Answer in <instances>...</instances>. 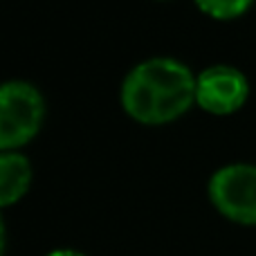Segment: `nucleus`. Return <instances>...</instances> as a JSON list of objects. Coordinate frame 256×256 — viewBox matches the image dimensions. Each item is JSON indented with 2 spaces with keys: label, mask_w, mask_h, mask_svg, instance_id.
I'll list each match as a JSON object with an SVG mask.
<instances>
[{
  "label": "nucleus",
  "mask_w": 256,
  "mask_h": 256,
  "mask_svg": "<svg viewBox=\"0 0 256 256\" xmlns=\"http://www.w3.org/2000/svg\"><path fill=\"white\" fill-rule=\"evenodd\" d=\"M196 102V79L176 58H148L132 68L122 86V104L142 124H166Z\"/></svg>",
  "instance_id": "1"
},
{
  "label": "nucleus",
  "mask_w": 256,
  "mask_h": 256,
  "mask_svg": "<svg viewBox=\"0 0 256 256\" xmlns=\"http://www.w3.org/2000/svg\"><path fill=\"white\" fill-rule=\"evenodd\" d=\"M43 97L30 84L0 86V148H16L38 132L43 122Z\"/></svg>",
  "instance_id": "2"
},
{
  "label": "nucleus",
  "mask_w": 256,
  "mask_h": 256,
  "mask_svg": "<svg viewBox=\"0 0 256 256\" xmlns=\"http://www.w3.org/2000/svg\"><path fill=\"white\" fill-rule=\"evenodd\" d=\"M209 198L225 218L240 225H256V166L230 164L209 180Z\"/></svg>",
  "instance_id": "3"
},
{
  "label": "nucleus",
  "mask_w": 256,
  "mask_h": 256,
  "mask_svg": "<svg viewBox=\"0 0 256 256\" xmlns=\"http://www.w3.org/2000/svg\"><path fill=\"white\" fill-rule=\"evenodd\" d=\"M250 94L243 72L230 66L207 68L196 79V104L214 115H230L238 110Z\"/></svg>",
  "instance_id": "4"
},
{
  "label": "nucleus",
  "mask_w": 256,
  "mask_h": 256,
  "mask_svg": "<svg viewBox=\"0 0 256 256\" xmlns=\"http://www.w3.org/2000/svg\"><path fill=\"white\" fill-rule=\"evenodd\" d=\"M32 184V166L18 153H0V207L14 204Z\"/></svg>",
  "instance_id": "5"
},
{
  "label": "nucleus",
  "mask_w": 256,
  "mask_h": 256,
  "mask_svg": "<svg viewBox=\"0 0 256 256\" xmlns=\"http://www.w3.org/2000/svg\"><path fill=\"white\" fill-rule=\"evenodd\" d=\"M196 2L204 14L227 20V18H236L248 12L252 0H196Z\"/></svg>",
  "instance_id": "6"
},
{
  "label": "nucleus",
  "mask_w": 256,
  "mask_h": 256,
  "mask_svg": "<svg viewBox=\"0 0 256 256\" xmlns=\"http://www.w3.org/2000/svg\"><path fill=\"white\" fill-rule=\"evenodd\" d=\"M48 256H84V254L74 252V250H56V252H52V254H48Z\"/></svg>",
  "instance_id": "7"
},
{
  "label": "nucleus",
  "mask_w": 256,
  "mask_h": 256,
  "mask_svg": "<svg viewBox=\"0 0 256 256\" xmlns=\"http://www.w3.org/2000/svg\"><path fill=\"white\" fill-rule=\"evenodd\" d=\"M2 250H4V227L2 220H0V256H2Z\"/></svg>",
  "instance_id": "8"
}]
</instances>
